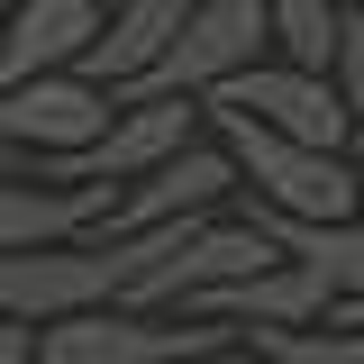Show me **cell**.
Returning a JSON list of instances; mask_svg holds the SVG:
<instances>
[{"label": "cell", "instance_id": "cell-1", "mask_svg": "<svg viewBox=\"0 0 364 364\" xmlns=\"http://www.w3.org/2000/svg\"><path fill=\"white\" fill-rule=\"evenodd\" d=\"M210 128L237 146V164H246V200H264L282 219H355L364 210V164L346 146H310V136L273 128L255 109H237V100H210Z\"/></svg>", "mask_w": 364, "mask_h": 364}, {"label": "cell", "instance_id": "cell-2", "mask_svg": "<svg viewBox=\"0 0 364 364\" xmlns=\"http://www.w3.org/2000/svg\"><path fill=\"white\" fill-rule=\"evenodd\" d=\"M200 119H210L200 91H128L119 119L91 136V146L37 155V173H64V182H146L164 155H182V146L200 136ZM18 173H28V164H18Z\"/></svg>", "mask_w": 364, "mask_h": 364}, {"label": "cell", "instance_id": "cell-3", "mask_svg": "<svg viewBox=\"0 0 364 364\" xmlns=\"http://www.w3.org/2000/svg\"><path fill=\"white\" fill-rule=\"evenodd\" d=\"M264 55H273V0H191L173 55H164L146 82H128V91H200V100H210L228 73H246V64H264ZM128 91H119V100H128Z\"/></svg>", "mask_w": 364, "mask_h": 364}, {"label": "cell", "instance_id": "cell-4", "mask_svg": "<svg viewBox=\"0 0 364 364\" xmlns=\"http://www.w3.org/2000/svg\"><path fill=\"white\" fill-rule=\"evenodd\" d=\"M119 119V91L100 82L91 64H55V73H28V82L0 91V136L9 155H73Z\"/></svg>", "mask_w": 364, "mask_h": 364}, {"label": "cell", "instance_id": "cell-5", "mask_svg": "<svg viewBox=\"0 0 364 364\" xmlns=\"http://www.w3.org/2000/svg\"><path fill=\"white\" fill-rule=\"evenodd\" d=\"M119 301V264L100 237H73V246H9L0 255V310L18 318H73Z\"/></svg>", "mask_w": 364, "mask_h": 364}, {"label": "cell", "instance_id": "cell-6", "mask_svg": "<svg viewBox=\"0 0 364 364\" xmlns=\"http://www.w3.org/2000/svg\"><path fill=\"white\" fill-rule=\"evenodd\" d=\"M210 100H237V109H255L273 128L310 136V146H355V109H346V91L337 73H310V64H291V55H264V64H246V73H228Z\"/></svg>", "mask_w": 364, "mask_h": 364}, {"label": "cell", "instance_id": "cell-7", "mask_svg": "<svg viewBox=\"0 0 364 364\" xmlns=\"http://www.w3.org/2000/svg\"><path fill=\"white\" fill-rule=\"evenodd\" d=\"M128 182H64V173H9L0 182V255L9 246H73L119 219Z\"/></svg>", "mask_w": 364, "mask_h": 364}, {"label": "cell", "instance_id": "cell-8", "mask_svg": "<svg viewBox=\"0 0 364 364\" xmlns=\"http://www.w3.org/2000/svg\"><path fill=\"white\" fill-rule=\"evenodd\" d=\"M246 191V164H237V146H228L219 128L191 136L182 155H164L146 182H128V200H119V219L109 228H146V219H210L219 200H237Z\"/></svg>", "mask_w": 364, "mask_h": 364}, {"label": "cell", "instance_id": "cell-9", "mask_svg": "<svg viewBox=\"0 0 364 364\" xmlns=\"http://www.w3.org/2000/svg\"><path fill=\"white\" fill-rule=\"evenodd\" d=\"M191 310L200 318H237V328H310V318L337 310V282H328L318 264H301V255H282V264H264V273L210 282Z\"/></svg>", "mask_w": 364, "mask_h": 364}, {"label": "cell", "instance_id": "cell-10", "mask_svg": "<svg viewBox=\"0 0 364 364\" xmlns=\"http://www.w3.org/2000/svg\"><path fill=\"white\" fill-rule=\"evenodd\" d=\"M109 28L100 0H9V37H0V82H28L55 64H82Z\"/></svg>", "mask_w": 364, "mask_h": 364}, {"label": "cell", "instance_id": "cell-11", "mask_svg": "<svg viewBox=\"0 0 364 364\" xmlns=\"http://www.w3.org/2000/svg\"><path fill=\"white\" fill-rule=\"evenodd\" d=\"M182 18H191V0H109V28H100V46H91L82 64L109 91H128V82H146V73L173 55Z\"/></svg>", "mask_w": 364, "mask_h": 364}, {"label": "cell", "instance_id": "cell-12", "mask_svg": "<svg viewBox=\"0 0 364 364\" xmlns=\"http://www.w3.org/2000/svg\"><path fill=\"white\" fill-rule=\"evenodd\" d=\"M246 219H264L273 237H282V255L318 264L328 282H337V301L364 291V210L355 219H282V210H264V200H246Z\"/></svg>", "mask_w": 364, "mask_h": 364}, {"label": "cell", "instance_id": "cell-13", "mask_svg": "<svg viewBox=\"0 0 364 364\" xmlns=\"http://www.w3.org/2000/svg\"><path fill=\"white\" fill-rule=\"evenodd\" d=\"M337 46H346V0H273V55L337 73Z\"/></svg>", "mask_w": 364, "mask_h": 364}, {"label": "cell", "instance_id": "cell-14", "mask_svg": "<svg viewBox=\"0 0 364 364\" xmlns=\"http://www.w3.org/2000/svg\"><path fill=\"white\" fill-rule=\"evenodd\" d=\"M337 91H346V109H355V128H364V18H355V0H346V46H337Z\"/></svg>", "mask_w": 364, "mask_h": 364}, {"label": "cell", "instance_id": "cell-15", "mask_svg": "<svg viewBox=\"0 0 364 364\" xmlns=\"http://www.w3.org/2000/svg\"><path fill=\"white\" fill-rule=\"evenodd\" d=\"M210 364H282V355H264L255 337H237V346H219V355H210Z\"/></svg>", "mask_w": 364, "mask_h": 364}, {"label": "cell", "instance_id": "cell-16", "mask_svg": "<svg viewBox=\"0 0 364 364\" xmlns=\"http://www.w3.org/2000/svg\"><path fill=\"white\" fill-rule=\"evenodd\" d=\"M355 164H364V136H355Z\"/></svg>", "mask_w": 364, "mask_h": 364}, {"label": "cell", "instance_id": "cell-17", "mask_svg": "<svg viewBox=\"0 0 364 364\" xmlns=\"http://www.w3.org/2000/svg\"><path fill=\"white\" fill-rule=\"evenodd\" d=\"M355 18H364V0H355Z\"/></svg>", "mask_w": 364, "mask_h": 364}]
</instances>
